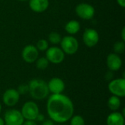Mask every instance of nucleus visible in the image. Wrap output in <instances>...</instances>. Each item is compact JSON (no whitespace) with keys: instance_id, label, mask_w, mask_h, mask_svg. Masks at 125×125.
Wrapping results in <instances>:
<instances>
[{"instance_id":"obj_1","label":"nucleus","mask_w":125,"mask_h":125,"mask_svg":"<svg viewBox=\"0 0 125 125\" xmlns=\"http://www.w3.org/2000/svg\"><path fill=\"white\" fill-rule=\"evenodd\" d=\"M46 111L53 122L63 124L71 119L74 114V105L71 99L62 94L48 97Z\"/></svg>"},{"instance_id":"obj_2","label":"nucleus","mask_w":125,"mask_h":125,"mask_svg":"<svg viewBox=\"0 0 125 125\" xmlns=\"http://www.w3.org/2000/svg\"><path fill=\"white\" fill-rule=\"evenodd\" d=\"M28 86L29 93L34 100H42L47 98L49 95L47 83L43 80L37 78L32 79L29 82Z\"/></svg>"},{"instance_id":"obj_3","label":"nucleus","mask_w":125,"mask_h":125,"mask_svg":"<svg viewBox=\"0 0 125 125\" xmlns=\"http://www.w3.org/2000/svg\"><path fill=\"white\" fill-rule=\"evenodd\" d=\"M60 44L63 52L68 55L75 54L79 48L78 41L72 35H67L62 38Z\"/></svg>"},{"instance_id":"obj_4","label":"nucleus","mask_w":125,"mask_h":125,"mask_svg":"<svg viewBox=\"0 0 125 125\" xmlns=\"http://www.w3.org/2000/svg\"><path fill=\"white\" fill-rule=\"evenodd\" d=\"M21 113L24 119L36 121V119L40 114V109L36 103L27 101L23 105Z\"/></svg>"},{"instance_id":"obj_5","label":"nucleus","mask_w":125,"mask_h":125,"mask_svg":"<svg viewBox=\"0 0 125 125\" xmlns=\"http://www.w3.org/2000/svg\"><path fill=\"white\" fill-rule=\"evenodd\" d=\"M5 125H22L25 121L20 111L17 109H9L4 115Z\"/></svg>"},{"instance_id":"obj_6","label":"nucleus","mask_w":125,"mask_h":125,"mask_svg":"<svg viewBox=\"0 0 125 125\" xmlns=\"http://www.w3.org/2000/svg\"><path fill=\"white\" fill-rule=\"evenodd\" d=\"M108 88L112 95L119 97V98L124 97L125 96V78L111 80L108 83Z\"/></svg>"},{"instance_id":"obj_7","label":"nucleus","mask_w":125,"mask_h":125,"mask_svg":"<svg viewBox=\"0 0 125 125\" xmlns=\"http://www.w3.org/2000/svg\"><path fill=\"white\" fill-rule=\"evenodd\" d=\"M65 53L63 52L61 48L53 46L46 50L45 57L49 62L58 64L62 63L64 59Z\"/></svg>"},{"instance_id":"obj_8","label":"nucleus","mask_w":125,"mask_h":125,"mask_svg":"<svg viewBox=\"0 0 125 125\" xmlns=\"http://www.w3.org/2000/svg\"><path fill=\"white\" fill-rule=\"evenodd\" d=\"M75 12L77 15L83 20L92 19L95 14L94 7L88 3H81L75 7Z\"/></svg>"},{"instance_id":"obj_9","label":"nucleus","mask_w":125,"mask_h":125,"mask_svg":"<svg viewBox=\"0 0 125 125\" xmlns=\"http://www.w3.org/2000/svg\"><path fill=\"white\" fill-rule=\"evenodd\" d=\"M83 41L89 48L94 47L99 42L100 37L97 31L94 29L87 28L83 34Z\"/></svg>"},{"instance_id":"obj_10","label":"nucleus","mask_w":125,"mask_h":125,"mask_svg":"<svg viewBox=\"0 0 125 125\" xmlns=\"http://www.w3.org/2000/svg\"><path fill=\"white\" fill-rule=\"evenodd\" d=\"M20 100V94L18 92L17 89H7L2 96V101L5 105L7 107L15 106Z\"/></svg>"},{"instance_id":"obj_11","label":"nucleus","mask_w":125,"mask_h":125,"mask_svg":"<svg viewBox=\"0 0 125 125\" xmlns=\"http://www.w3.org/2000/svg\"><path fill=\"white\" fill-rule=\"evenodd\" d=\"M39 56V51L33 45H26L22 51V58L27 63L34 62Z\"/></svg>"},{"instance_id":"obj_12","label":"nucleus","mask_w":125,"mask_h":125,"mask_svg":"<svg viewBox=\"0 0 125 125\" xmlns=\"http://www.w3.org/2000/svg\"><path fill=\"white\" fill-rule=\"evenodd\" d=\"M47 85L49 92L53 94H62L65 89V83L63 80L56 77L52 78L47 83Z\"/></svg>"},{"instance_id":"obj_13","label":"nucleus","mask_w":125,"mask_h":125,"mask_svg":"<svg viewBox=\"0 0 125 125\" xmlns=\"http://www.w3.org/2000/svg\"><path fill=\"white\" fill-rule=\"evenodd\" d=\"M106 64L110 71H118L122 66V61L119 54L112 53L107 56Z\"/></svg>"},{"instance_id":"obj_14","label":"nucleus","mask_w":125,"mask_h":125,"mask_svg":"<svg viewBox=\"0 0 125 125\" xmlns=\"http://www.w3.org/2000/svg\"><path fill=\"white\" fill-rule=\"evenodd\" d=\"M29 5L30 9L35 12H45L48 6V0H29Z\"/></svg>"},{"instance_id":"obj_15","label":"nucleus","mask_w":125,"mask_h":125,"mask_svg":"<svg viewBox=\"0 0 125 125\" xmlns=\"http://www.w3.org/2000/svg\"><path fill=\"white\" fill-rule=\"evenodd\" d=\"M107 125H125V114L114 111L111 113L106 119Z\"/></svg>"},{"instance_id":"obj_16","label":"nucleus","mask_w":125,"mask_h":125,"mask_svg":"<svg viewBox=\"0 0 125 125\" xmlns=\"http://www.w3.org/2000/svg\"><path fill=\"white\" fill-rule=\"evenodd\" d=\"M65 31L70 35H73L77 34L81 29L80 23L75 20H71L68 21L65 25Z\"/></svg>"},{"instance_id":"obj_17","label":"nucleus","mask_w":125,"mask_h":125,"mask_svg":"<svg viewBox=\"0 0 125 125\" xmlns=\"http://www.w3.org/2000/svg\"><path fill=\"white\" fill-rule=\"evenodd\" d=\"M107 105L110 110L113 111H116L121 106V99L119 97L112 95L108 100Z\"/></svg>"},{"instance_id":"obj_18","label":"nucleus","mask_w":125,"mask_h":125,"mask_svg":"<svg viewBox=\"0 0 125 125\" xmlns=\"http://www.w3.org/2000/svg\"><path fill=\"white\" fill-rule=\"evenodd\" d=\"M36 67L37 69L40 70H44L45 69L48 68V65H49V62L48 60L46 59V57H40L38 58L36 61Z\"/></svg>"},{"instance_id":"obj_19","label":"nucleus","mask_w":125,"mask_h":125,"mask_svg":"<svg viewBox=\"0 0 125 125\" xmlns=\"http://www.w3.org/2000/svg\"><path fill=\"white\" fill-rule=\"evenodd\" d=\"M114 51L116 54H122L125 52V42L121 40V41H117L114 43Z\"/></svg>"},{"instance_id":"obj_20","label":"nucleus","mask_w":125,"mask_h":125,"mask_svg":"<svg viewBox=\"0 0 125 125\" xmlns=\"http://www.w3.org/2000/svg\"><path fill=\"white\" fill-rule=\"evenodd\" d=\"M48 40L50 42H51L52 44H59L60 43L61 40H62V37L60 35V34H59L56 31H53L51 32L48 35Z\"/></svg>"},{"instance_id":"obj_21","label":"nucleus","mask_w":125,"mask_h":125,"mask_svg":"<svg viewBox=\"0 0 125 125\" xmlns=\"http://www.w3.org/2000/svg\"><path fill=\"white\" fill-rule=\"evenodd\" d=\"M70 125H85V120L80 115H75L70 119Z\"/></svg>"},{"instance_id":"obj_22","label":"nucleus","mask_w":125,"mask_h":125,"mask_svg":"<svg viewBox=\"0 0 125 125\" xmlns=\"http://www.w3.org/2000/svg\"><path fill=\"white\" fill-rule=\"evenodd\" d=\"M36 48H37L38 51H46L49 48V43H48V40H46L45 39H41L37 41Z\"/></svg>"},{"instance_id":"obj_23","label":"nucleus","mask_w":125,"mask_h":125,"mask_svg":"<svg viewBox=\"0 0 125 125\" xmlns=\"http://www.w3.org/2000/svg\"><path fill=\"white\" fill-rule=\"evenodd\" d=\"M18 92L21 94H25L29 93V86L28 84H21L17 89Z\"/></svg>"},{"instance_id":"obj_24","label":"nucleus","mask_w":125,"mask_h":125,"mask_svg":"<svg viewBox=\"0 0 125 125\" xmlns=\"http://www.w3.org/2000/svg\"><path fill=\"white\" fill-rule=\"evenodd\" d=\"M41 125H54V122L51 119H45L43 122H42Z\"/></svg>"},{"instance_id":"obj_25","label":"nucleus","mask_w":125,"mask_h":125,"mask_svg":"<svg viewBox=\"0 0 125 125\" xmlns=\"http://www.w3.org/2000/svg\"><path fill=\"white\" fill-rule=\"evenodd\" d=\"M22 125H37L35 121H32V120H26L23 122V123Z\"/></svg>"},{"instance_id":"obj_26","label":"nucleus","mask_w":125,"mask_h":125,"mask_svg":"<svg viewBox=\"0 0 125 125\" xmlns=\"http://www.w3.org/2000/svg\"><path fill=\"white\" fill-rule=\"evenodd\" d=\"M45 120V116L42 115V114H41L40 113L39 114V115L37 116V119H36V121H38V122H43Z\"/></svg>"},{"instance_id":"obj_27","label":"nucleus","mask_w":125,"mask_h":125,"mask_svg":"<svg viewBox=\"0 0 125 125\" xmlns=\"http://www.w3.org/2000/svg\"><path fill=\"white\" fill-rule=\"evenodd\" d=\"M116 1L120 7H125V0H116Z\"/></svg>"},{"instance_id":"obj_28","label":"nucleus","mask_w":125,"mask_h":125,"mask_svg":"<svg viewBox=\"0 0 125 125\" xmlns=\"http://www.w3.org/2000/svg\"><path fill=\"white\" fill-rule=\"evenodd\" d=\"M121 36H122V41H125V27H123L122 30V33H121Z\"/></svg>"},{"instance_id":"obj_29","label":"nucleus","mask_w":125,"mask_h":125,"mask_svg":"<svg viewBox=\"0 0 125 125\" xmlns=\"http://www.w3.org/2000/svg\"><path fill=\"white\" fill-rule=\"evenodd\" d=\"M0 125H4V119L0 117Z\"/></svg>"},{"instance_id":"obj_30","label":"nucleus","mask_w":125,"mask_h":125,"mask_svg":"<svg viewBox=\"0 0 125 125\" xmlns=\"http://www.w3.org/2000/svg\"><path fill=\"white\" fill-rule=\"evenodd\" d=\"M1 104L0 103V114H1Z\"/></svg>"},{"instance_id":"obj_31","label":"nucleus","mask_w":125,"mask_h":125,"mask_svg":"<svg viewBox=\"0 0 125 125\" xmlns=\"http://www.w3.org/2000/svg\"><path fill=\"white\" fill-rule=\"evenodd\" d=\"M18 1H29V0H18Z\"/></svg>"},{"instance_id":"obj_32","label":"nucleus","mask_w":125,"mask_h":125,"mask_svg":"<svg viewBox=\"0 0 125 125\" xmlns=\"http://www.w3.org/2000/svg\"></svg>"}]
</instances>
